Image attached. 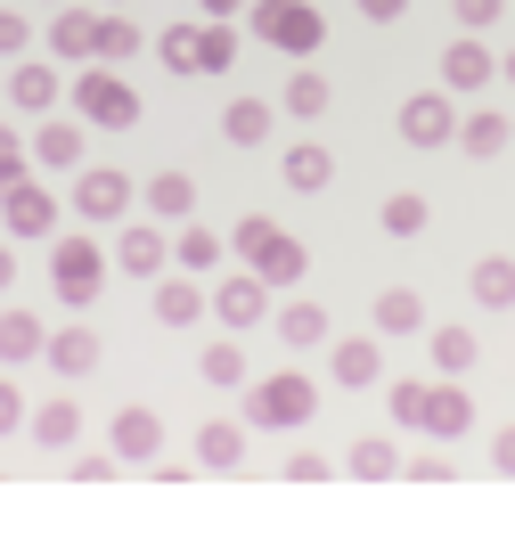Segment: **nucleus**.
<instances>
[{"mask_svg": "<svg viewBox=\"0 0 515 556\" xmlns=\"http://www.w3.org/2000/svg\"><path fill=\"white\" fill-rule=\"evenodd\" d=\"M311 409H319L311 368H271V377L246 384V426H262V434H303Z\"/></svg>", "mask_w": 515, "mask_h": 556, "instance_id": "nucleus-1", "label": "nucleus"}, {"mask_svg": "<svg viewBox=\"0 0 515 556\" xmlns=\"http://www.w3.org/2000/svg\"><path fill=\"white\" fill-rule=\"evenodd\" d=\"M229 245H238V262L262 270L271 287H303V270H311V245L294 238V229H278L271 213H246V222L229 229Z\"/></svg>", "mask_w": 515, "mask_h": 556, "instance_id": "nucleus-2", "label": "nucleus"}, {"mask_svg": "<svg viewBox=\"0 0 515 556\" xmlns=\"http://www.w3.org/2000/svg\"><path fill=\"white\" fill-rule=\"evenodd\" d=\"M246 34L271 41L278 58H311L327 41V17L311 9V0H246Z\"/></svg>", "mask_w": 515, "mask_h": 556, "instance_id": "nucleus-3", "label": "nucleus"}, {"mask_svg": "<svg viewBox=\"0 0 515 556\" xmlns=\"http://www.w3.org/2000/svg\"><path fill=\"white\" fill-rule=\"evenodd\" d=\"M66 99H74V115H83L90 131H131V123H139V90L123 83V74L106 66V58H90V66L74 74V90H66Z\"/></svg>", "mask_w": 515, "mask_h": 556, "instance_id": "nucleus-4", "label": "nucleus"}, {"mask_svg": "<svg viewBox=\"0 0 515 556\" xmlns=\"http://www.w3.org/2000/svg\"><path fill=\"white\" fill-rule=\"evenodd\" d=\"M50 287H58V303H66V312H90V303H99V287H106L99 238H58V245H50Z\"/></svg>", "mask_w": 515, "mask_h": 556, "instance_id": "nucleus-5", "label": "nucleus"}, {"mask_svg": "<svg viewBox=\"0 0 515 556\" xmlns=\"http://www.w3.org/2000/svg\"><path fill=\"white\" fill-rule=\"evenodd\" d=\"M0 229H9V238H58V197L41 189L34 173L9 180V189H0Z\"/></svg>", "mask_w": 515, "mask_h": 556, "instance_id": "nucleus-6", "label": "nucleus"}, {"mask_svg": "<svg viewBox=\"0 0 515 556\" xmlns=\"http://www.w3.org/2000/svg\"><path fill=\"white\" fill-rule=\"evenodd\" d=\"M271 295H278V287L262 270H229L222 287H213V319H222L229 336H246L254 319H271Z\"/></svg>", "mask_w": 515, "mask_h": 556, "instance_id": "nucleus-7", "label": "nucleus"}, {"mask_svg": "<svg viewBox=\"0 0 515 556\" xmlns=\"http://www.w3.org/2000/svg\"><path fill=\"white\" fill-rule=\"evenodd\" d=\"M106 451H115L123 467H155V458H164V417H155L148 401L115 409V426H106Z\"/></svg>", "mask_w": 515, "mask_h": 556, "instance_id": "nucleus-8", "label": "nucleus"}, {"mask_svg": "<svg viewBox=\"0 0 515 556\" xmlns=\"http://www.w3.org/2000/svg\"><path fill=\"white\" fill-rule=\"evenodd\" d=\"M401 139H410V148H459V106H450V90L401 99Z\"/></svg>", "mask_w": 515, "mask_h": 556, "instance_id": "nucleus-9", "label": "nucleus"}, {"mask_svg": "<svg viewBox=\"0 0 515 556\" xmlns=\"http://www.w3.org/2000/svg\"><path fill=\"white\" fill-rule=\"evenodd\" d=\"M417 434L466 442V434H475V393H466L459 377H434V384H426V426H417Z\"/></svg>", "mask_w": 515, "mask_h": 556, "instance_id": "nucleus-10", "label": "nucleus"}, {"mask_svg": "<svg viewBox=\"0 0 515 556\" xmlns=\"http://www.w3.org/2000/svg\"><path fill=\"white\" fill-rule=\"evenodd\" d=\"M131 173H106V164H90V173L83 180H74V213H83V222H123V213H131Z\"/></svg>", "mask_w": 515, "mask_h": 556, "instance_id": "nucleus-11", "label": "nucleus"}, {"mask_svg": "<svg viewBox=\"0 0 515 556\" xmlns=\"http://www.w3.org/2000/svg\"><path fill=\"white\" fill-rule=\"evenodd\" d=\"M164 262H172V238H164V222H155V213L115 238V270H123V278H148V287H155V278H164Z\"/></svg>", "mask_w": 515, "mask_h": 556, "instance_id": "nucleus-12", "label": "nucleus"}, {"mask_svg": "<svg viewBox=\"0 0 515 556\" xmlns=\"http://www.w3.org/2000/svg\"><path fill=\"white\" fill-rule=\"evenodd\" d=\"M90 123L83 115H41L34 123V164H50V173H83V148H90Z\"/></svg>", "mask_w": 515, "mask_h": 556, "instance_id": "nucleus-13", "label": "nucleus"}, {"mask_svg": "<svg viewBox=\"0 0 515 556\" xmlns=\"http://www.w3.org/2000/svg\"><path fill=\"white\" fill-rule=\"evenodd\" d=\"M327 377H336L343 393H368V384L385 377V344H377V336H343V344H327Z\"/></svg>", "mask_w": 515, "mask_h": 556, "instance_id": "nucleus-14", "label": "nucleus"}, {"mask_svg": "<svg viewBox=\"0 0 515 556\" xmlns=\"http://www.w3.org/2000/svg\"><path fill=\"white\" fill-rule=\"evenodd\" d=\"M50 58H74V66H90V58H99V9L66 0V9L50 17Z\"/></svg>", "mask_w": 515, "mask_h": 556, "instance_id": "nucleus-15", "label": "nucleus"}, {"mask_svg": "<svg viewBox=\"0 0 515 556\" xmlns=\"http://www.w3.org/2000/svg\"><path fill=\"white\" fill-rule=\"evenodd\" d=\"M41 352H50V328H41L25 303H9V312H0V368H34Z\"/></svg>", "mask_w": 515, "mask_h": 556, "instance_id": "nucleus-16", "label": "nucleus"}, {"mask_svg": "<svg viewBox=\"0 0 515 556\" xmlns=\"http://www.w3.org/2000/svg\"><path fill=\"white\" fill-rule=\"evenodd\" d=\"M459 148L475 164H491V156H507V148H515V123L499 115V106H466V115H459Z\"/></svg>", "mask_w": 515, "mask_h": 556, "instance_id": "nucleus-17", "label": "nucleus"}, {"mask_svg": "<svg viewBox=\"0 0 515 556\" xmlns=\"http://www.w3.org/2000/svg\"><path fill=\"white\" fill-rule=\"evenodd\" d=\"M58 99H66V74L41 66V58H17V74H9V106H25V115H50Z\"/></svg>", "mask_w": 515, "mask_h": 556, "instance_id": "nucleus-18", "label": "nucleus"}, {"mask_svg": "<svg viewBox=\"0 0 515 556\" xmlns=\"http://www.w3.org/2000/svg\"><path fill=\"white\" fill-rule=\"evenodd\" d=\"M491 74H499V58L482 50V41H450V50H442V90H450V99H475Z\"/></svg>", "mask_w": 515, "mask_h": 556, "instance_id": "nucleus-19", "label": "nucleus"}, {"mask_svg": "<svg viewBox=\"0 0 515 556\" xmlns=\"http://www.w3.org/2000/svg\"><path fill=\"white\" fill-rule=\"evenodd\" d=\"M197 467H205V475H238L246 467V426H238V417L197 426Z\"/></svg>", "mask_w": 515, "mask_h": 556, "instance_id": "nucleus-20", "label": "nucleus"}, {"mask_svg": "<svg viewBox=\"0 0 515 556\" xmlns=\"http://www.w3.org/2000/svg\"><path fill=\"white\" fill-rule=\"evenodd\" d=\"M205 312H213V295L197 287L189 270H180V278H155V319H164V328H197Z\"/></svg>", "mask_w": 515, "mask_h": 556, "instance_id": "nucleus-21", "label": "nucleus"}, {"mask_svg": "<svg viewBox=\"0 0 515 556\" xmlns=\"http://www.w3.org/2000/svg\"><path fill=\"white\" fill-rule=\"evenodd\" d=\"M41 361H50L58 377H90V368H99V328H90V319H74V328H58Z\"/></svg>", "mask_w": 515, "mask_h": 556, "instance_id": "nucleus-22", "label": "nucleus"}, {"mask_svg": "<svg viewBox=\"0 0 515 556\" xmlns=\"http://www.w3.org/2000/svg\"><path fill=\"white\" fill-rule=\"evenodd\" d=\"M466 295H475L482 312H515V262L507 254H482L475 270H466Z\"/></svg>", "mask_w": 515, "mask_h": 556, "instance_id": "nucleus-23", "label": "nucleus"}, {"mask_svg": "<svg viewBox=\"0 0 515 556\" xmlns=\"http://www.w3.org/2000/svg\"><path fill=\"white\" fill-rule=\"evenodd\" d=\"M278 180H287L294 197H319L327 180H336V156H327L319 139H303V148H287V164H278Z\"/></svg>", "mask_w": 515, "mask_h": 556, "instance_id": "nucleus-24", "label": "nucleus"}, {"mask_svg": "<svg viewBox=\"0 0 515 556\" xmlns=\"http://www.w3.org/2000/svg\"><path fill=\"white\" fill-rule=\"evenodd\" d=\"M278 344H287V352H319V344H336V336H327V312H319V303H278Z\"/></svg>", "mask_w": 515, "mask_h": 556, "instance_id": "nucleus-25", "label": "nucleus"}, {"mask_svg": "<svg viewBox=\"0 0 515 556\" xmlns=\"http://www.w3.org/2000/svg\"><path fill=\"white\" fill-rule=\"evenodd\" d=\"M271 123H278L271 99H229V106H222V139H229V148H262V139H271Z\"/></svg>", "mask_w": 515, "mask_h": 556, "instance_id": "nucleus-26", "label": "nucleus"}, {"mask_svg": "<svg viewBox=\"0 0 515 556\" xmlns=\"http://www.w3.org/2000/svg\"><path fill=\"white\" fill-rule=\"evenodd\" d=\"M25 426H34V442H41V451H74V442H83V409H74L66 393H58V401H41V409L25 417Z\"/></svg>", "mask_w": 515, "mask_h": 556, "instance_id": "nucleus-27", "label": "nucleus"}, {"mask_svg": "<svg viewBox=\"0 0 515 556\" xmlns=\"http://www.w3.org/2000/svg\"><path fill=\"white\" fill-rule=\"evenodd\" d=\"M343 467L361 475V483H393V475L410 467V458H401V442H393V434H361V442H352V458H343Z\"/></svg>", "mask_w": 515, "mask_h": 556, "instance_id": "nucleus-28", "label": "nucleus"}, {"mask_svg": "<svg viewBox=\"0 0 515 556\" xmlns=\"http://www.w3.org/2000/svg\"><path fill=\"white\" fill-rule=\"evenodd\" d=\"M139 197H148L155 222H189V213H197V180H189V173H155Z\"/></svg>", "mask_w": 515, "mask_h": 556, "instance_id": "nucleus-29", "label": "nucleus"}, {"mask_svg": "<svg viewBox=\"0 0 515 556\" xmlns=\"http://www.w3.org/2000/svg\"><path fill=\"white\" fill-rule=\"evenodd\" d=\"M426 328V295L417 287H385L377 295V336H417Z\"/></svg>", "mask_w": 515, "mask_h": 556, "instance_id": "nucleus-30", "label": "nucleus"}, {"mask_svg": "<svg viewBox=\"0 0 515 556\" xmlns=\"http://www.w3.org/2000/svg\"><path fill=\"white\" fill-rule=\"evenodd\" d=\"M238 66V34L229 17H197V74H229Z\"/></svg>", "mask_w": 515, "mask_h": 556, "instance_id": "nucleus-31", "label": "nucleus"}, {"mask_svg": "<svg viewBox=\"0 0 515 556\" xmlns=\"http://www.w3.org/2000/svg\"><path fill=\"white\" fill-rule=\"evenodd\" d=\"M222 229H197V222H180V238H172V262L180 270H222Z\"/></svg>", "mask_w": 515, "mask_h": 556, "instance_id": "nucleus-32", "label": "nucleus"}, {"mask_svg": "<svg viewBox=\"0 0 515 556\" xmlns=\"http://www.w3.org/2000/svg\"><path fill=\"white\" fill-rule=\"evenodd\" d=\"M377 222H385V238H426L434 205H426L417 189H393V197H385V213H377Z\"/></svg>", "mask_w": 515, "mask_h": 556, "instance_id": "nucleus-33", "label": "nucleus"}, {"mask_svg": "<svg viewBox=\"0 0 515 556\" xmlns=\"http://www.w3.org/2000/svg\"><path fill=\"white\" fill-rule=\"evenodd\" d=\"M139 50H148V34H139L123 9H99V58L106 66H123V58H139Z\"/></svg>", "mask_w": 515, "mask_h": 556, "instance_id": "nucleus-34", "label": "nucleus"}, {"mask_svg": "<svg viewBox=\"0 0 515 556\" xmlns=\"http://www.w3.org/2000/svg\"><path fill=\"white\" fill-rule=\"evenodd\" d=\"M327 99H336V90H327V74H311V66H303V74H287V99H278V106H287L294 123H319V115H327Z\"/></svg>", "mask_w": 515, "mask_h": 556, "instance_id": "nucleus-35", "label": "nucleus"}, {"mask_svg": "<svg viewBox=\"0 0 515 556\" xmlns=\"http://www.w3.org/2000/svg\"><path fill=\"white\" fill-rule=\"evenodd\" d=\"M426 352H434V368H442V377H466V368H475V328H434L426 336Z\"/></svg>", "mask_w": 515, "mask_h": 556, "instance_id": "nucleus-36", "label": "nucleus"}, {"mask_svg": "<svg viewBox=\"0 0 515 556\" xmlns=\"http://www.w3.org/2000/svg\"><path fill=\"white\" fill-rule=\"evenodd\" d=\"M385 417H393L401 434H417V426H426V377H393L385 384Z\"/></svg>", "mask_w": 515, "mask_h": 556, "instance_id": "nucleus-37", "label": "nucleus"}, {"mask_svg": "<svg viewBox=\"0 0 515 556\" xmlns=\"http://www.w3.org/2000/svg\"><path fill=\"white\" fill-rule=\"evenodd\" d=\"M197 377H205L213 393H238V384H246V352H238V344H229V336H222V344H205V361H197Z\"/></svg>", "mask_w": 515, "mask_h": 556, "instance_id": "nucleus-38", "label": "nucleus"}, {"mask_svg": "<svg viewBox=\"0 0 515 556\" xmlns=\"http://www.w3.org/2000/svg\"><path fill=\"white\" fill-rule=\"evenodd\" d=\"M155 58H164V74H197V25H164Z\"/></svg>", "mask_w": 515, "mask_h": 556, "instance_id": "nucleus-39", "label": "nucleus"}, {"mask_svg": "<svg viewBox=\"0 0 515 556\" xmlns=\"http://www.w3.org/2000/svg\"><path fill=\"white\" fill-rule=\"evenodd\" d=\"M34 173V139H17V123H0V189Z\"/></svg>", "mask_w": 515, "mask_h": 556, "instance_id": "nucleus-40", "label": "nucleus"}, {"mask_svg": "<svg viewBox=\"0 0 515 556\" xmlns=\"http://www.w3.org/2000/svg\"><path fill=\"white\" fill-rule=\"evenodd\" d=\"M450 17H459L466 34H491V25L507 17V0H450Z\"/></svg>", "mask_w": 515, "mask_h": 556, "instance_id": "nucleus-41", "label": "nucleus"}, {"mask_svg": "<svg viewBox=\"0 0 515 556\" xmlns=\"http://www.w3.org/2000/svg\"><path fill=\"white\" fill-rule=\"evenodd\" d=\"M401 475H410V483H450V475H459V467H450V442H442V451H417Z\"/></svg>", "mask_w": 515, "mask_h": 556, "instance_id": "nucleus-42", "label": "nucleus"}, {"mask_svg": "<svg viewBox=\"0 0 515 556\" xmlns=\"http://www.w3.org/2000/svg\"><path fill=\"white\" fill-rule=\"evenodd\" d=\"M34 50V25H25V9H0V58H25Z\"/></svg>", "mask_w": 515, "mask_h": 556, "instance_id": "nucleus-43", "label": "nucleus"}, {"mask_svg": "<svg viewBox=\"0 0 515 556\" xmlns=\"http://www.w3.org/2000/svg\"><path fill=\"white\" fill-rule=\"evenodd\" d=\"M115 475H123L115 451H83V458H74V483H115Z\"/></svg>", "mask_w": 515, "mask_h": 556, "instance_id": "nucleus-44", "label": "nucleus"}, {"mask_svg": "<svg viewBox=\"0 0 515 556\" xmlns=\"http://www.w3.org/2000/svg\"><path fill=\"white\" fill-rule=\"evenodd\" d=\"M327 475H336V467H327L319 451H294V458H287V483H327Z\"/></svg>", "mask_w": 515, "mask_h": 556, "instance_id": "nucleus-45", "label": "nucleus"}, {"mask_svg": "<svg viewBox=\"0 0 515 556\" xmlns=\"http://www.w3.org/2000/svg\"><path fill=\"white\" fill-rule=\"evenodd\" d=\"M17 426H25V393L0 377V434H17Z\"/></svg>", "mask_w": 515, "mask_h": 556, "instance_id": "nucleus-46", "label": "nucleus"}, {"mask_svg": "<svg viewBox=\"0 0 515 556\" xmlns=\"http://www.w3.org/2000/svg\"><path fill=\"white\" fill-rule=\"evenodd\" d=\"M368 25H393V17H410V0H352Z\"/></svg>", "mask_w": 515, "mask_h": 556, "instance_id": "nucleus-47", "label": "nucleus"}, {"mask_svg": "<svg viewBox=\"0 0 515 556\" xmlns=\"http://www.w3.org/2000/svg\"><path fill=\"white\" fill-rule=\"evenodd\" d=\"M491 467L515 483V426H499V434H491Z\"/></svg>", "mask_w": 515, "mask_h": 556, "instance_id": "nucleus-48", "label": "nucleus"}, {"mask_svg": "<svg viewBox=\"0 0 515 556\" xmlns=\"http://www.w3.org/2000/svg\"><path fill=\"white\" fill-rule=\"evenodd\" d=\"M9 287H17V245L0 238V295H9Z\"/></svg>", "mask_w": 515, "mask_h": 556, "instance_id": "nucleus-49", "label": "nucleus"}, {"mask_svg": "<svg viewBox=\"0 0 515 556\" xmlns=\"http://www.w3.org/2000/svg\"><path fill=\"white\" fill-rule=\"evenodd\" d=\"M197 9H205V17H238L246 0H197Z\"/></svg>", "mask_w": 515, "mask_h": 556, "instance_id": "nucleus-50", "label": "nucleus"}, {"mask_svg": "<svg viewBox=\"0 0 515 556\" xmlns=\"http://www.w3.org/2000/svg\"><path fill=\"white\" fill-rule=\"evenodd\" d=\"M499 74H507V90H515V50H507V58H499Z\"/></svg>", "mask_w": 515, "mask_h": 556, "instance_id": "nucleus-51", "label": "nucleus"}, {"mask_svg": "<svg viewBox=\"0 0 515 556\" xmlns=\"http://www.w3.org/2000/svg\"><path fill=\"white\" fill-rule=\"evenodd\" d=\"M41 9H66V0H41Z\"/></svg>", "mask_w": 515, "mask_h": 556, "instance_id": "nucleus-52", "label": "nucleus"}, {"mask_svg": "<svg viewBox=\"0 0 515 556\" xmlns=\"http://www.w3.org/2000/svg\"><path fill=\"white\" fill-rule=\"evenodd\" d=\"M99 9H123V0H99Z\"/></svg>", "mask_w": 515, "mask_h": 556, "instance_id": "nucleus-53", "label": "nucleus"}]
</instances>
